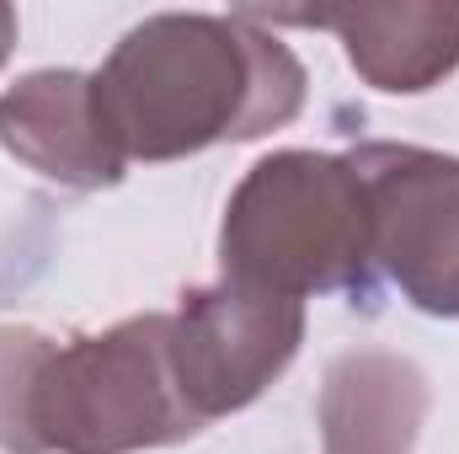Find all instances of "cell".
Wrapping results in <instances>:
<instances>
[{
  "mask_svg": "<svg viewBox=\"0 0 459 454\" xmlns=\"http://www.w3.org/2000/svg\"><path fill=\"white\" fill-rule=\"evenodd\" d=\"M91 86L117 150L155 166L289 128L305 113L310 75L246 11H160L117 38Z\"/></svg>",
  "mask_w": 459,
  "mask_h": 454,
  "instance_id": "obj_1",
  "label": "cell"
},
{
  "mask_svg": "<svg viewBox=\"0 0 459 454\" xmlns=\"http://www.w3.org/2000/svg\"><path fill=\"white\" fill-rule=\"evenodd\" d=\"M220 278L299 305L316 294H368L374 214L358 166L326 150L262 155L225 204Z\"/></svg>",
  "mask_w": 459,
  "mask_h": 454,
  "instance_id": "obj_2",
  "label": "cell"
},
{
  "mask_svg": "<svg viewBox=\"0 0 459 454\" xmlns=\"http://www.w3.org/2000/svg\"><path fill=\"white\" fill-rule=\"evenodd\" d=\"M43 454H139L204 433L171 369V316H128L108 332L54 342L32 401Z\"/></svg>",
  "mask_w": 459,
  "mask_h": 454,
  "instance_id": "obj_3",
  "label": "cell"
},
{
  "mask_svg": "<svg viewBox=\"0 0 459 454\" xmlns=\"http://www.w3.org/2000/svg\"><path fill=\"white\" fill-rule=\"evenodd\" d=\"M347 161L368 188L374 267L422 316L459 321V155L374 139Z\"/></svg>",
  "mask_w": 459,
  "mask_h": 454,
  "instance_id": "obj_4",
  "label": "cell"
},
{
  "mask_svg": "<svg viewBox=\"0 0 459 454\" xmlns=\"http://www.w3.org/2000/svg\"><path fill=\"white\" fill-rule=\"evenodd\" d=\"M305 305L240 284H209L171 310V369L187 412L209 428L246 412L299 353Z\"/></svg>",
  "mask_w": 459,
  "mask_h": 454,
  "instance_id": "obj_5",
  "label": "cell"
},
{
  "mask_svg": "<svg viewBox=\"0 0 459 454\" xmlns=\"http://www.w3.org/2000/svg\"><path fill=\"white\" fill-rule=\"evenodd\" d=\"M251 22L332 27L363 86L385 97H422L459 70V0H363L310 11H246Z\"/></svg>",
  "mask_w": 459,
  "mask_h": 454,
  "instance_id": "obj_6",
  "label": "cell"
},
{
  "mask_svg": "<svg viewBox=\"0 0 459 454\" xmlns=\"http://www.w3.org/2000/svg\"><path fill=\"white\" fill-rule=\"evenodd\" d=\"M0 150L43 182L102 193L117 188L128 155L97 108V86L81 70H32L0 97Z\"/></svg>",
  "mask_w": 459,
  "mask_h": 454,
  "instance_id": "obj_7",
  "label": "cell"
},
{
  "mask_svg": "<svg viewBox=\"0 0 459 454\" xmlns=\"http://www.w3.org/2000/svg\"><path fill=\"white\" fill-rule=\"evenodd\" d=\"M428 417V380L411 358L358 347L326 369L321 454H411Z\"/></svg>",
  "mask_w": 459,
  "mask_h": 454,
  "instance_id": "obj_8",
  "label": "cell"
},
{
  "mask_svg": "<svg viewBox=\"0 0 459 454\" xmlns=\"http://www.w3.org/2000/svg\"><path fill=\"white\" fill-rule=\"evenodd\" d=\"M48 358H54V337L32 327H0V450L5 454H43L32 401Z\"/></svg>",
  "mask_w": 459,
  "mask_h": 454,
  "instance_id": "obj_9",
  "label": "cell"
},
{
  "mask_svg": "<svg viewBox=\"0 0 459 454\" xmlns=\"http://www.w3.org/2000/svg\"><path fill=\"white\" fill-rule=\"evenodd\" d=\"M11 48H16V11L0 5V65L11 59Z\"/></svg>",
  "mask_w": 459,
  "mask_h": 454,
  "instance_id": "obj_10",
  "label": "cell"
}]
</instances>
